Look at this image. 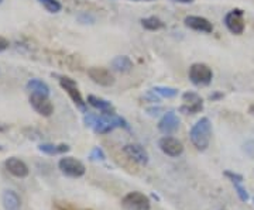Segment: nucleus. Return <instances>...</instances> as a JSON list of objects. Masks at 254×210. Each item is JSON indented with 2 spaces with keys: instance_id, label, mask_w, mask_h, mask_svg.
<instances>
[{
  "instance_id": "nucleus-19",
  "label": "nucleus",
  "mask_w": 254,
  "mask_h": 210,
  "mask_svg": "<svg viewBox=\"0 0 254 210\" xmlns=\"http://www.w3.org/2000/svg\"><path fill=\"white\" fill-rule=\"evenodd\" d=\"M27 91L31 95H43L50 98V86L41 79H30L27 82Z\"/></svg>"
},
{
  "instance_id": "nucleus-17",
  "label": "nucleus",
  "mask_w": 254,
  "mask_h": 210,
  "mask_svg": "<svg viewBox=\"0 0 254 210\" xmlns=\"http://www.w3.org/2000/svg\"><path fill=\"white\" fill-rule=\"evenodd\" d=\"M1 203L6 210H18L21 206L20 196L14 191H4L1 195Z\"/></svg>"
},
{
  "instance_id": "nucleus-15",
  "label": "nucleus",
  "mask_w": 254,
  "mask_h": 210,
  "mask_svg": "<svg viewBox=\"0 0 254 210\" xmlns=\"http://www.w3.org/2000/svg\"><path fill=\"white\" fill-rule=\"evenodd\" d=\"M184 23L187 27L193 30V31H199V33H205V34H209L213 31L212 23L208 18L200 17V16H188V17H185Z\"/></svg>"
},
{
  "instance_id": "nucleus-20",
  "label": "nucleus",
  "mask_w": 254,
  "mask_h": 210,
  "mask_svg": "<svg viewBox=\"0 0 254 210\" xmlns=\"http://www.w3.org/2000/svg\"><path fill=\"white\" fill-rule=\"evenodd\" d=\"M38 150L47 156H61V154L68 153L71 148L66 144H48V143H46V144H40Z\"/></svg>"
},
{
  "instance_id": "nucleus-21",
  "label": "nucleus",
  "mask_w": 254,
  "mask_h": 210,
  "mask_svg": "<svg viewBox=\"0 0 254 210\" xmlns=\"http://www.w3.org/2000/svg\"><path fill=\"white\" fill-rule=\"evenodd\" d=\"M141 26L148 30V31H157V30H161L164 28V21L161 18L155 17V16H150V17H145L141 20Z\"/></svg>"
},
{
  "instance_id": "nucleus-29",
  "label": "nucleus",
  "mask_w": 254,
  "mask_h": 210,
  "mask_svg": "<svg viewBox=\"0 0 254 210\" xmlns=\"http://www.w3.org/2000/svg\"><path fill=\"white\" fill-rule=\"evenodd\" d=\"M222 98H223V95H222V93H213V95H210V96H209V99H210V101H218V99H222Z\"/></svg>"
},
{
  "instance_id": "nucleus-4",
  "label": "nucleus",
  "mask_w": 254,
  "mask_h": 210,
  "mask_svg": "<svg viewBox=\"0 0 254 210\" xmlns=\"http://www.w3.org/2000/svg\"><path fill=\"white\" fill-rule=\"evenodd\" d=\"M122 208L125 210H151V202L144 193L133 191L122 199Z\"/></svg>"
},
{
  "instance_id": "nucleus-34",
  "label": "nucleus",
  "mask_w": 254,
  "mask_h": 210,
  "mask_svg": "<svg viewBox=\"0 0 254 210\" xmlns=\"http://www.w3.org/2000/svg\"><path fill=\"white\" fill-rule=\"evenodd\" d=\"M1 1H3V0H0V3H1Z\"/></svg>"
},
{
  "instance_id": "nucleus-30",
  "label": "nucleus",
  "mask_w": 254,
  "mask_h": 210,
  "mask_svg": "<svg viewBox=\"0 0 254 210\" xmlns=\"http://www.w3.org/2000/svg\"><path fill=\"white\" fill-rule=\"evenodd\" d=\"M174 1H178V3H192L193 0H174Z\"/></svg>"
},
{
  "instance_id": "nucleus-31",
  "label": "nucleus",
  "mask_w": 254,
  "mask_h": 210,
  "mask_svg": "<svg viewBox=\"0 0 254 210\" xmlns=\"http://www.w3.org/2000/svg\"><path fill=\"white\" fill-rule=\"evenodd\" d=\"M250 113H252V114H254V105H252V106H250Z\"/></svg>"
},
{
  "instance_id": "nucleus-10",
  "label": "nucleus",
  "mask_w": 254,
  "mask_h": 210,
  "mask_svg": "<svg viewBox=\"0 0 254 210\" xmlns=\"http://www.w3.org/2000/svg\"><path fill=\"white\" fill-rule=\"evenodd\" d=\"M88 76L91 78L93 82L99 86L109 88L112 85H115V76L110 72L109 69L102 68V66H92L88 69Z\"/></svg>"
},
{
  "instance_id": "nucleus-32",
  "label": "nucleus",
  "mask_w": 254,
  "mask_h": 210,
  "mask_svg": "<svg viewBox=\"0 0 254 210\" xmlns=\"http://www.w3.org/2000/svg\"><path fill=\"white\" fill-rule=\"evenodd\" d=\"M134 1H151V0H134Z\"/></svg>"
},
{
  "instance_id": "nucleus-12",
  "label": "nucleus",
  "mask_w": 254,
  "mask_h": 210,
  "mask_svg": "<svg viewBox=\"0 0 254 210\" xmlns=\"http://www.w3.org/2000/svg\"><path fill=\"white\" fill-rule=\"evenodd\" d=\"M123 153H125L131 161H134L136 164L141 165V166H144V165L148 164V159H150L148 153H147V150H145L144 147L140 146V144H136V143H133V144H126V146L123 147Z\"/></svg>"
},
{
  "instance_id": "nucleus-25",
  "label": "nucleus",
  "mask_w": 254,
  "mask_h": 210,
  "mask_svg": "<svg viewBox=\"0 0 254 210\" xmlns=\"http://www.w3.org/2000/svg\"><path fill=\"white\" fill-rule=\"evenodd\" d=\"M233 186H235V189H236L237 195H239V198H240V201L242 202H247L250 199V196H249V193L246 191V188L242 186V182H235L233 183Z\"/></svg>"
},
{
  "instance_id": "nucleus-1",
  "label": "nucleus",
  "mask_w": 254,
  "mask_h": 210,
  "mask_svg": "<svg viewBox=\"0 0 254 210\" xmlns=\"http://www.w3.org/2000/svg\"><path fill=\"white\" fill-rule=\"evenodd\" d=\"M83 123L86 124V127H91L98 134H108L118 127L130 130L128 123L123 117L118 116L116 113H112V114L100 113V116L93 114V113H86L83 117Z\"/></svg>"
},
{
  "instance_id": "nucleus-7",
  "label": "nucleus",
  "mask_w": 254,
  "mask_h": 210,
  "mask_svg": "<svg viewBox=\"0 0 254 210\" xmlns=\"http://www.w3.org/2000/svg\"><path fill=\"white\" fill-rule=\"evenodd\" d=\"M225 26L232 33L240 36L245 31V11L242 9L230 10L225 16Z\"/></svg>"
},
{
  "instance_id": "nucleus-2",
  "label": "nucleus",
  "mask_w": 254,
  "mask_h": 210,
  "mask_svg": "<svg viewBox=\"0 0 254 210\" xmlns=\"http://www.w3.org/2000/svg\"><path fill=\"white\" fill-rule=\"evenodd\" d=\"M212 138V123L208 117L199 119L190 128V140L198 151H206Z\"/></svg>"
},
{
  "instance_id": "nucleus-33",
  "label": "nucleus",
  "mask_w": 254,
  "mask_h": 210,
  "mask_svg": "<svg viewBox=\"0 0 254 210\" xmlns=\"http://www.w3.org/2000/svg\"><path fill=\"white\" fill-rule=\"evenodd\" d=\"M1 150H3V147H1V146H0V151H1Z\"/></svg>"
},
{
  "instance_id": "nucleus-23",
  "label": "nucleus",
  "mask_w": 254,
  "mask_h": 210,
  "mask_svg": "<svg viewBox=\"0 0 254 210\" xmlns=\"http://www.w3.org/2000/svg\"><path fill=\"white\" fill-rule=\"evenodd\" d=\"M38 1L50 13H60L61 9H63V4L58 0H38Z\"/></svg>"
},
{
  "instance_id": "nucleus-13",
  "label": "nucleus",
  "mask_w": 254,
  "mask_h": 210,
  "mask_svg": "<svg viewBox=\"0 0 254 210\" xmlns=\"http://www.w3.org/2000/svg\"><path fill=\"white\" fill-rule=\"evenodd\" d=\"M178 128H180V117L177 116V113L175 111L164 113L161 120L158 121V130L165 136H171Z\"/></svg>"
},
{
  "instance_id": "nucleus-14",
  "label": "nucleus",
  "mask_w": 254,
  "mask_h": 210,
  "mask_svg": "<svg viewBox=\"0 0 254 210\" xmlns=\"http://www.w3.org/2000/svg\"><path fill=\"white\" fill-rule=\"evenodd\" d=\"M4 166H6V169H7V172L10 175H13L16 178H20V179L27 178L28 174H30V169H28L27 164L24 161H21L17 157H10V158H7L4 161Z\"/></svg>"
},
{
  "instance_id": "nucleus-24",
  "label": "nucleus",
  "mask_w": 254,
  "mask_h": 210,
  "mask_svg": "<svg viewBox=\"0 0 254 210\" xmlns=\"http://www.w3.org/2000/svg\"><path fill=\"white\" fill-rule=\"evenodd\" d=\"M105 158H106V156H105V153H103V150L100 147H95L91 151V154H89V159L91 161H96V162L105 161Z\"/></svg>"
},
{
  "instance_id": "nucleus-27",
  "label": "nucleus",
  "mask_w": 254,
  "mask_h": 210,
  "mask_svg": "<svg viewBox=\"0 0 254 210\" xmlns=\"http://www.w3.org/2000/svg\"><path fill=\"white\" fill-rule=\"evenodd\" d=\"M57 209L58 210H89V209H83V208H75V206H72V205H68V203L57 205Z\"/></svg>"
},
{
  "instance_id": "nucleus-5",
  "label": "nucleus",
  "mask_w": 254,
  "mask_h": 210,
  "mask_svg": "<svg viewBox=\"0 0 254 210\" xmlns=\"http://www.w3.org/2000/svg\"><path fill=\"white\" fill-rule=\"evenodd\" d=\"M58 168L68 178H81L86 172L83 162L73 157H64L58 162Z\"/></svg>"
},
{
  "instance_id": "nucleus-6",
  "label": "nucleus",
  "mask_w": 254,
  "mask_h": 210,
  "mask_svg": "<svg viewBox=\"0 0 254 210\" xmlns=\"http://www.w3.org/2000/svg\"><path fill=\"white\" fill-rule=\"evenodd\" d=\"M58 81H60L61 88L68 93V96H69V98L72 99L73 103L76 105V107L81 109L83 113H88V111H86V102L83 101L81 92L78 89L76 82H75L73 79H71V78H68V76H58Z\"/></svg>"
},
{
  "instance_id": "nucleus-9",
  "label": "nucleus",
  "mask_w": 254,
  "mask_h": 210,
  "mask_svg": "<svg viewBox=\"0 0 254 210\" xmlns=\"http://www.w3.org/2000/svg\"><path fill=\"white\" fill-rule=\"evenodd\" d=\"M158 147L165 156L171 157V158H177V157L182 156V153H184V144L178 138L171 137V136L160 138Z\"/></svg>"
},
{
  "instance_id": "nucleus-22",
  "label": "nucleus",
  "mask_w": 254,
  "mask_h": 210,
  "mask_svg": "<svg viewBox=\"0 0 254 210\" xmlns=\"http://www.w3.org/2000/svg\"><path fill=\"white\" fill-rule=\"evenodd\" d=\"M153 92L157 93L160 98H175L178 95V89L175 88H168V86H155L153 88Z\"/></svg>"
},
{
  "instance_id": "nucleus-3",
  "label": "nucleus",
  "mask_w": 254,
  "mask_h": 210,
  "mask_svg": "<svg viewBox=\"0 0 254 210\" xmlns=\"http://www.w3.org/2000/svg\"><path fill=\"white\" fill-rule=\"evenodd\" d=\"M190 81L195 86H208L213 79V72L206 64H192L190 68Z\"/></svg>"
},
{
  "instance_id": "nucleus-18",
  "label": "nucleus",
  "mask_w": 254,
  "mask_h": 210,
  "mask_svg": "<svg viewBox=\"0 0 254 210\" xmlns=\"http://www.w3.org/2000/svg\"><path fill=\"white\" fill-rule=\"evenodd\" d=\"M110 65H112V69L120 73H127L133 69V61L127 55H119L116 58H113Z\"/></svg>"
},
{
  "instance_id": "nucleus-8",
  "label": "nucleus",
  "mask_w": 254,
  "mask_h": 210,
  "mask_svg": "<svg viewBox=\"0 0 254 210\" xmlns=\"http://www.w3.org/2000/svg\"><path fill=\"white\" fill-rule=\"evenodd\" d=\"M182 102L184 105L180 107V111L184 114H196L203 110V101L195 92H185L182 95Z\"/></svg>"
},
{
  "instance_id": "nucleus-28",
  "label": "nucleus",
  "mask_w": 254,
  "mask_h": 210,
  "mask_svg": "<svg viewBox=\"0 0 254 210\" xmlns=\"http://www.w3.org/2000/svg\"><path fill=\"white\" fill-rule=\"evenodd\" d=\"M9 48V40H6L4 37L0 36V52L6 51Z\"/></svg>"
},
{
  "instance_id": "nucleus-11",
  "label": "nucleus",
  "mask_w": 254,
  "mask_h": 210,
  "mask_svg": "<svg viewBox=\"0 0 254 210\" xmlns=\"http://www.w3.org/2000/svg\"><path fill=\"white\" fill-rule=\"evenodd\" d=\"M30 105L43 117H50L54 113V105H53V102L50 101L48 96L31 95L30 96Z\"/></svg>"
},
{
  "instance_id": "nucleus-16",
  "label": "nucleus",
  "mask_w": 254,
  "mask_h": 210,
  "mask_svg": "<svg viewBox=\"0 0 254 210\" xmlns=\"http://www.w3.org/2000/svg\"><path fill=\"white\" fill-rule=\"evenodd\" d=\"M86 102L91 105L92 107H95L96 110H99L100 113H103V114H112V113H116V111H115V107H113V105H112L110 102L105 101V99L99 98V96L89 95V96H88V101Z\"/></svg>"
},
{
  "instance_id": "nucleus-26",
  "label": "nucleus",
  "mask_w": 254,
  "mask_h": 210,
  "mask_svg": "<svg viewBox=\"0 0 254 210\" xmlns=\"http://www.w3.org/2000/svg\"><path fill=\"white\" fill-rule=\"evenodd\" d=\"M225 176H227L230 181H232V183L235 182H243V176L240 174H235V172H230V171H226L225 172Z\"/></svg>"
}]
</instances>
